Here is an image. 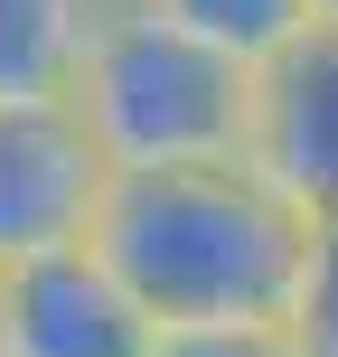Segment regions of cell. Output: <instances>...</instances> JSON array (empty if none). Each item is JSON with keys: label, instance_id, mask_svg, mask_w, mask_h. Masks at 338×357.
<instances>
[{"label": "cell", "instance_id": "obj_5", "mask_svg": "<svg viewBox=\"0 0 338 357\" xmlns=\"http://www.w3.org/2000/svg\"><path fill=\"white\" fill-rule=\"evenodd\" d=\"M254 169L310 216L338 226V29L310 19L263 75H254Z\"/></svg>", "mask_w": 338, "mask_h": 357}, {"label": "cell", "instance_id": "obj_8", "mask_svg": "<svg viewBox=\"0 0 338 357\" xmlns=\"http://www.w3.org/2000/svg\"><path fill=\"white\" fill-rule=\"evenodd\" d=\"M291 357H338V226L310 235V273H301V301L282 320Z\"/></svg>", "mask_w": 338, "mask_h": 357}, {"label": "cell", "instance_id": "obj_9", "mask_svg": "<svg viewBox=\"0 0 338 357\" xmlns=\"http://www.w3.org/2000/svg\"><path fill=\"white\" fill-rule=\"evenodd\" d=\"M151 357H291L282 329H160Z\"/></svg>", "mask_w": 338, "mask_h": 357}, {"label": "cell", "instance_id": "obj_2", "mask_svg": "<svg viewBox=\"0 0 338 357\" xmlns=\"http://www.w3.org/2000/svg\"><path fill=\"white\" fill-rule=\"evenodd\" d=\"M75 123L113 169H216L254 151V66L123 0L85 56Z\"/></svg>", "mask_w": 338, "mask_h": 357}, {"label": "cell", "instance_id": "obj_3", "mask_svg": "<svg viewBox=\"0 0 338 357\" xmlns=\"http://www.w3.org/2000/svg\"><path fill=\"white\" fill-rule=\"evenodd\" d=\"M151 348H160V320L123 291L94 235L0 273V357H151Z\"/></svg>", "mask_w": 338, "mask_h": 357}, {"label": "cell", "instance_id": "obj_1", "mask_svg": "<svg viewBox=\"0 0 338 357\" xmlns=\"http://www.w3.org/2000/svg\"><path fill=\"white\" fill-rule=\"evenodd\" d=\"M310 216L254 160L113 169L94 254L160 329H282L310 273Z\"/></svg>", "mask_w": 338, "mask_h": 357}, {"label": "cell", "instance_id": "obj_6", "mask_svg": "<svg viewBox=\"0 0 338 357\" xmlns=\"http://www.w3.org/2000/svg\"><path fill=\"white\" fill-rule=\"evenodd\" d=\"M123 0H0V113L75 104L85 56Z\"/></svg>", "mask_w": 338, "mask_h": 357}, {"label": "cell", "instance_id": "obj_4", "mask_svg": "<svg viewBox=\"0 0 338 357\" xmlns=\"http://www.w3.org/2000/svg\"><path fill=\"white\" fill-rule=\"evenodd\" d=\"M104 188H113V160L75 123V104L0 113V273L29 254L85 245L104 216Z\"/></svg>", "mask_w": 338, "mask_h": 357}, {"label": "cell", "instance_id": "obj_7", "mask_svg": "<svg viewBox=\"0 0 338 357\" xmlns=\"http://www.w3.org/2000/svg\"><path fill=\"white\" fill-rule=\"evenodd\" d=\"M141 10H160L169 29H188V38H207V47H226V56H245L254 75L272 66V56L291 47V38L310 29V0H141Z\"/></svg>", "mask_w": 338, "mask_h": 357}, {"label": "cell", "instance_id": "obj_10", "mask_svg": "<svg viewBox=\"0 0 338 357\" xmlns=\"http://www.w3.org/2000/svg\"><path fill=\"white\" fill-rule=\"evenodd\" d=\"M310 10H320V19H329V29H338V0H310Z\"/></svg>", "mask_w": 338, "mask_h": 357}]
</instances>
